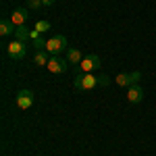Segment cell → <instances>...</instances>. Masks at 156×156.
Returning <instances> with one entry per match:
<instances>
[{
	"instance_id": "1",
	"label": "cell",
	"mask_w": 156,
	"mask_h": 156,
	"mask_svg": "<svg viewBox=\"0 0 156 156\" xmlns=\"http://www.w3.org/2000/svg\"><path fill=\"white\" fill-rule=\"evenodd\" d=\"M75 90H83V92H87V90H94L98 83V77L96 75H92V73H77V77H75Z\"/></svg>"
},
{
	"instance_id": "2",
	"label": "cell",
	"mask_w": 156,
	"mask_h": 156,
	"mask_svg": "<svg viewBox=\"0 0 156 156\" xmlns=\"http://www.w3.org/2000/svg\"><path fill=\"white\" fill-rule=\"evenodd\" d=\"M62 50H69L67 48V37L65 36H54L46 42V52L50 56H58Z\"/></svg>"
},
{
	"instance_id": "3",
	"label": "cell",
	"mask_w": 156,
	"mask_h": 156,
	"mask_svg": "<svg viewBox=\"0 0 156 156\" xmlns=\"http://www.w3.org/2000/svg\"><path fill=\"white\" fill-rule=\"evenodd\" d=\"M6 54H9L12 60H21V58H25V54H27V46H25V42L12 40L11 44L6 46Z\"/></svg>"
},
{
	"instance_id": "4",
	"label": "cell",
	"mask_w": 156,
	"mask_h": 156,
	"mask_svg": "<svg viewBox=\"0 0 156 156\" xmlns=\"http://www.w3.org/2000/svg\"><path fill=\"white\" fill-rule=\"evenodd\" d=\"M46 69H48L52 75H62V73L69 69V60H67V58H60V56H50Z\"/></svg>"
},
{
	"instance_id": "5",
	"label": "cell",
	"mask_w": 156,
	"mask_h": 156,
	"mask_svg": "<svg viewBox=\"0 0 156 156\" xmlns=\"http://www.w3.org/2000/svg\"><path fill=\"white\" fill-rule=\"evenodd\" d=\"M140 79H142V73H140V71H133V73H119V75L115 77L117 85H121V87H131V85H135Z\"/></svg>"
},
{
	"instance_id": "6",
	"label": "cell",
	"mask_w": 156,
	"mask_h": 156,
	"mask_svg": "<svg viewBox=\"0 0 156 156\" xmlns=\"http://www.w3.org/2000/svg\"><path fill=\"white\" fill-rule=\"evenodd\" d=\"M94 69H100V56H98V54H87V56H83L81 65H79V71L81 73H92Z\"/></svg>"
},
{
	"instance_id": "7",
	"label": "cell",
	"mask_w": 156,
	"mask_h": 156,
	"mask_svg": "<svg viewBox=\"0 0 156 156\" xmlns=\"http://www.w3.org/2000/svg\"><path fill=\"white\" fill-rule=\"evenodd\" d=\"M17 106L21 110H27V108L34 106V92L31 90H21L17 94Z\"/></svg>"
},
{
	"instance_id": "8",
	"label": "cell",
	"mask_w": 156,
	"mask_h": 156,
	"mask_svg": "<svg viewBox=\"0 0 156 156\" xmlns=\"http://www.w3.org/2000/svg\"><path fill=\"white\" fill-rule=\"evenodd\" d=\"M127 100L131 102V104H137V102H142L144 100V87L140 83L131 85L129 90H127Z\"/></svg>"
},
{
	"instance_id": "9",
	"label": "cell",
	"mask_w": 156,
	"mask_h": 156,
	"mask_svg": "<svg viewBox=\"0 0 156 156\" xmlns=\"http://www.w3.org/2000/svg\"><path fill=\"white\" fill-rule=\"evenodd\" d=\"M27 17H29V12L25 11V9H15L11 15V21L15 27H21V25H25V21H27Z\"/></svg>"
},
{
	"instance_id": "10",
	"label": "cell",
	"mask_w": 156,
	"mask_h": 156,
	"mask_svg": "<svg viewBox=\"0 0 156 156\" xmlns=\"http://www.w3.org/2000/svg\"><path fill=\"white\" fill-rule=\"evenodd\" d=\"M67 60H69V65L77 67V71H79V65H81V60H83V54L77 48H69L67 50Z\"/></svg>"
},
{
	"instance_id": "11",
	"label": "cell",
	"mask_w": 156,
	"mask_h": 156,
	"mask_svg": "<svg viewBox=\"0 0 156 156\" xmlns=\"http://www.w3.org/2000/svg\"><path fill=\"white\" fill-rule=\"evenodd\" d=\"M15 40H19V42H27V40H31V31L25 27V25H21V27H17L15 29Z\"/></svg>"
},
{
	"instance_id": "12",
	"label": "cell",
	"mask_w": 156,
	"mask_h": 156,
	"mask_svg": "<svg viewBox=\"0 0 156 156\" xmlns=\"http://www.w3.org/2000/svg\"><path fill=\"white\" fill-rule=\"evenodd\" d=\"M15 25H12L11 19H2V23H0V34L2 36H11V34H15Z\"/></svg>"
},
{
	"instance_id": "13",
	"label": "cell",
	"mask_w": 156,
	"mask_h": 156,
	"mask_svg": "<svg viewBox=\"0 0 156 156\" xmlns=\"http://www.w3.org/2000/svg\"><path fill=\"white\" fill-rule=\"evenodd\" d=\"M48 56H46V50H42V52H36L34 54V62H36L37 67H46L48 65Z\"/></svg>"
},
{
	"instance_id": "14",
	"label": "cell",
	"mask_w": 156,
	"mask_h": 156,
	"mask_svg": "<svg viewBox=\"0 0 156 156\" xmlns=\"http://www.w3.org/2000/svg\"><path fill=\"white\" fill-rule=\"evenodd\" d=\"M31 42H34V48H36V52H42V50H46V42H48V40H44L42 36H37V37H34Z\"/></svg>"
},
{
	"instance_id": "15",
	"label": "cell",
	"mask_w": 156,
	"mask_h": 156,
	"mask_svg": "<svg viewBox=\"0 0 156 156\" xmlns=\"http://www.w3.org/2000/svg\"><path fill=\"white\" fill-rule=\"evenodd\" d=\"M48 29H50V23H48V21H44V19L36 23V31H40V34H46Z\"/></svg>"
},
{
	"instance_id": "16",
	"label": "cell",
	"mask_w": 156,
	"mask_h": 156,
	"mask_svg": "<svg viewBox=\"0 0 156 156\" xmlns=\"http://www.w3.org/2000/svg\"><path fill=\"white\" fill-rule=\"evenodd\" d=\"M29 6H31L34 11H37V9L42 6V0H29Z\"/></svg>"
},
{
	"instance_id": "17",
	"label": "cell",
	"mask_w": 156,
	"mask_h": 156,
	"mask_svg": "<svg viewBox=\"0 0 156 156\" xmlns=\"http://www.w3.org/2000/svg\"><path fill=\"white\" fill-rule=\"evenodd\" d=\"M98 83H100V85H108V83H110V79H108L106 75H100V77H98Z\"/></svg>"
},
{
	"instance_id": "18",
	"label": "cell",
	"mask_w": 156,
	"mask_h": 156,
	"mask_svg": "<svg viewBox=\"0 0 156 156\" xmlns=\"http://www.w3.org/2000/svg\"><path fill=\"white\" fill-rule=\"evenodd\" d=\"M42 4H44V6H52V4H54V0H42Z\"/></svg>"
}]
</instances>
